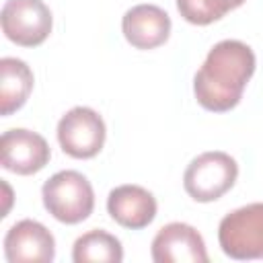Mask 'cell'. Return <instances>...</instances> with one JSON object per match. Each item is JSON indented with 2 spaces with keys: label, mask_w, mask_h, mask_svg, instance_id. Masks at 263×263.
<instances>
[{
  "label": "cell",
  "mask_w": 263,
  "mask_h": 263,
  "mask_svg": "<svg viewBox=\"0 0 263 263\" xmlns=\"http://www.w3.org/2000/svg\"><path fill=\"white\" fill-rule=\"evenodd\" d=\"M121 31L132 47L154 49L168 39L171 16L156 4H138L123 14Z\"/></svg>",
  "instance_id": "10"
},
{
  "label": "cell",
  "mask_w": 263,
  "mask_h": 263,
  "mask_svg": "<svg viewBox=\"0 0 263 263\" xmlns=\"http://www.w3.org/2000/svg\"><path fill=\"white\" fill-rule=\"evenodd\" d=\"M58 142L60 148L78 160L97 156L107 138V127L103 117L90 107H72L58 121Z\"/></svg>",
  "instance_id": "5"
},
{
  "label": "cell",
  "mask_w": 263,
  "mask_h": 263,
  "mask_svg": "<svg viewBox=\"0 0 263 263\" xmlns=\"http://www.w3.org/2000/svg\"><path fill=\"white\" fill-rule=\"evenodd\" d=\"M33 82L35 78L27 62L18 58L0 60V113L4 117L18 111L27 103Z\"/></svg>",
  "instance_id": "12"
},
{
  "label": "cell",
  "mask_w": 263,
  "mask_h": 263,
  "mask_svg": "<svg viewBox=\"0 0 263 263\" xmlns=\"http://www.w3.org/2000/svg\"><path fill=\"white\" fill-rule=\"evenodd\" d=\"M255 68L257 58L247 43L238 39L218 41L195 72L193 95L197 103L212 113L234 109L240 103Z\"/></svg>",
  "instance_id": "1"
},
{
  "label": "cell",
  "mask_w": 263,
  "mask_h": 263,
  "mask_svg": "<svg viewBox=\"0 0 263 263\" xmlns=\"http://www.w3.org/2000/svg\"><path fill=\"white\" fill-rule=\"evenodd\" d=\"M158 203L154 195L140 185H119L109 191L107 212L123 228L142 230L156 218Z\"/></svg>",
  "instance_id": "11"
},
{
  "label": "cell",
  "mask_w": 263,
  "mask_h": 263,
  "mask_svg": "<svg viewBox=\"0 0 263 263\" xmlns=\"http://www.w3.org/2000/svg\"><path fill=\"white\" fill-rule=\"evenodd\" d=\"M238 177L236 160L220 150H210L195 156L183 175L187 195L199 203H210L228 193Z\"/></svg>",
  "instance_id": "3"
},
{
  "label": "cell",
  "mask_w": 263,
  "mask_h": 263,
  "mask_svg": "<svg viewBox=\"0 0 263 263\" xmlns=\"http://www.w3.org/2000/svg\"><path fill=\"white\" fill-rule=\"evenodd\" d=\"M218 242L230 259H263V203L255 201L228 212L220 220Z\"/></svg>",
  "instance_id": "4"
},
{
  "label": "cell",
  "mask_w": 263,
  "mask_h": 263,
  "mask_svg": "<svg viewBox=\"0 0 263 263\" xmlns=\"http://www.w3.org/2000/svg\"><path fill=\"white\" fill-rule=\"evenodd\" d=\"M4 257L8 263H49L55 257V238L41 222L18 220L4 236Z\"/></svg>",
  "instance_id": "9"
},
{
  "label": "cell",
  "mask_w": 263,
  "mask_h": 263,
  "mask_svg": "<svg viewBox=\"0 0 263 263\" xmlns=\"http://www.w3.org/2000/svg\"><path fill=\"white\" fill-rule=\"evenodd\" d=\"M51 158L47 140L31 129L14 127L0 138V162L14 175H35Z\"/></svg>",
  "instance_id": "7"
},
{
  "label": "cell",
  "mask_w": 263,
  "mask_h": 263,
  "mask_svg": "<svg viewBox=\"0 0 263 263\" xmlns=\"http://www.w3.org/2000/svg\"><path fill=\"white\" fill-rule=\"evenodd\" d=\"M0 23L8 41L21 47H37L49 37L53 16L43 0H6Z\"/></svg>",
  "instance_id": "6"
},
{
  "label": "cell",
  "mask_w": 263,
  "mask_h": 263,
  "mask_svg": "<svg viewBox=\"0 0 263 263\" xmlns=\"http://www.w3.org/2000/svg\"><path fill=\"white\" fill-rule=\"evenodd\" d=\"M150 255L156 263H205L210 259L203 236L185 222L162 226L152 238Z\"/></svg>",
  "instance_id": "8"
},
{
  "label": "cell",
  "mask_w": 263,
  "mask_h": 263,
  "mask_svg": "<svg viewBox=\"0 0 263 263\" xmlns=\"http://www.w3.org/2000/svg\"><path fill=\"white\" fill-rule=\"evenodd\" d=\"M2 189L6 191V205H4L2 216H6V214H8V208H10V187H8V183H2Z\"/></svg>",
  "instance_id": "15"
},
{
  "label": "cell",
  "mask_w": 263,
  "mask_h": 263,
  "mask_svg": "<svg viewBox=\"0 0 263 263\" xmlns=\"http://www.w3.org/2000/svg\"><path fill=\"white\" fill-rule=\"evenodd\" d=\"M240 4H245V0H177V10L187 23L203 27L220 21Z\"/></svg>",
  "instance_id": "14"
},
{
  "label": "cell",
  "mask_w": 263,
  "mask_h": 263,
  "mask_svg": "<svg viewBox=\"0 0 263 263\" xmlns=\"http://www.w3.org/2000/svg\"><path fill=\"white\" fill-rule=\"evenodd\" d=\"M45 210L62 224H80L95 210V191L90 181L72 168L51 175L41 187Z\"/></svg>",
  "instance_id": "2"
},
{
  "label": "cell",
  "mask_w": 263,
  "mask_h": 263,
  "mask_svg": "<svg viewBox=\"0 0 263 263\" xmlns=\"http://www.w3.org/2000/svg\"><path fill=\"white\" fill-rule=\"evenodd\" d=\"M74 263H121L123 247L117 236L107 230H88L76 238L72 247Z\"/></svg>",
  "instance_id": "13"
}]
</instances>
